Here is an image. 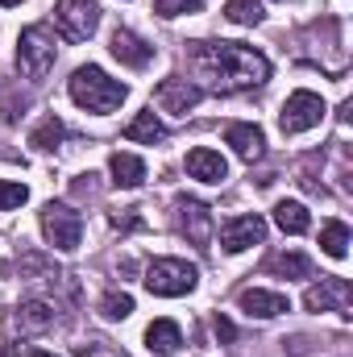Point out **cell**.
<instances>
[{"label":"cell","mask_w":353,"mask_h":357,"mask_svg":"<svg viewBox=\"0 0 353 357\" xmlns=\"http://www.w3.org/2000/svg\"><path fill=\"white\" fill-rule=\"evenodd\" d=\"M320 121H324V100H320L316 91H291V96L283 100L278 129H283L287 137H295V133H308V129H316Z\"/></svg>","instance_id":"52a82bcc"},{"label":"cell","mask_w":353,"mask_h":357,"mask_svg":"<svg viewBox=\"0 0 353 357\" xmlns=\"http://www.w3.org/2000/svg\"><path fill=\"white\" fill-rule=\"evenodd\" d=\"M42 237L54 245V250H63V254H71L80 241H84V216L71 208V204H46L42 208Z\"/></svg>","instance_id":"5b68a950"},{"label":"cell","mask_w":353,"mask_h":357,"mask_svg":"<svg viewBox=\"0 0 353 357\" xmlns=\"http://www.w3.org/2000/svg\"><path fill=\"white\" fill-rule=\"evenodd\" d=\"M303 307L308 312H341V316H353V287L350 278L341 274H320V282H312L303 291Z\"/></svg>","instance_id":"ba28073f"},{"label":"cell","mask_w":353,"mask_h":357,"mask_svg":"<svg viewBox=\"0 0 353 357\" xmlns=\"http://www.w3.org/2000/svg\"><path fill=\"white\" fill-rule=\"evenodd\" d=\"M200 100H204V91L195 88L191 79H179V75L163 79V84L154 88V104H158L163 112H171V116H187Z\"/></svg>","instance_id":"30bf717a"},{"label":"cell","mask_w":353,"mask_h":357,"mask_svg":"<svg viewBox=\"0 0 353 357\" xmlns=\"http://www.w3.org/2000/svg\"><path fill=\"white\" fill-rule=\"evenodd\" d=\"M13 324H17L21 333H46V328L54 324V307H50L46 299H25V303H17V312H13Z\"/></svg>","instance_id":"2e32d148"},{"label":"cell","mask_w":353,"mask_h":357,"mask_svg":"<svg viewBox=\"0 0 353 357\" xmlns=\"http://www.w3.org/2000/svg\"><path fill=\"white\" fill-rule=\"evenodd\" d=\"M274 225H278L283 233L299 237V233H308V229H312V216H308V208H303V204L283 199V204H274Z\"/></svg>","instance_id":"ffe728a7"},{"label":"cell","mask_w":353,"mask_h":357,"mask_svg":"<svg viewBox=\"0 0 353 357\" xmlns=\"http://www.w3.org/2000/svg\"><path fill=\"white\" fill-rule=\"evenodd\" d=\"M108 50H112V59H117V63H125V67H133V71H142V67H150V63H154V46H146L133 29H117Z\"/></svg>","instance_id":"5bb4252c"},{"label":"cell","mask_w":353,"mask_h":357,"mask_svg":"<svg viewBox=\"0 0 353 357\" xmlns=\"http://www.w3.org/2000/svg\"><path fill=\"white\" fill-rule=\"evenodd\" d=\"M67 91H71V100H75L84 112H96V116L117 112V108L125 104V96H129V88H125L121 79H112L108 71H100V67H91V63L71 75Z\"/></svg>","instance_id":"7a4b0ae2"},{"label":"cell","mask_w":353,"mask_h":357,"mask_svg":"<svg viewBox=\"0 0 353 357\" xmlns=\"http://www.w3.org/2000/svg\"><path fill=\"white\" fill-rule=\"evenodd\" d=\"M146 291L158 295V299H179V295H191L195 282H200V270L183 258H154L146 266Z\"/></svg>","instance_id":"277c9868"},{"label":"cell","mask_w":353,"mask_h":357,"mask_svg":"<svg viewBox=\"0 0 353 357\" xmlns=\"http://www.w3.org/2000/svg\"><path fill=\"white\" fill-rule=\"evenodd\" d=\"M163 137H167V125L154 116V108L137 112V116L125 125V142H142V146H154V142H163Z\"/></svg>","instance_id":"d6986e66"},{"label":"cell","mask_w":353,"mask_h":357,"mask_svg":"<svg viewBox=\"0 0 353 357\" xmlns=\"http://www.w3.org/2000/svg\"><path fill=\"white\" fill-rule=\"evenodd\" d=\"M187 67L200 79V91L233 96V91L262 88L270 79V59L246 42H191L187 46Z\"/></svg>","instance_id":"6da1fadb"},{"label":"cell","mask_w":353,"mask_h":357,"mask_svg":"<svg viewBox=\"0 0 353 357\" xmlns=\"http://www.w3.org/2000/svg\"><path fill=\"white\" fill-rule=\"evenodd\" d=\"M67 137V129H63V121L59 116H46L33 133H29V146L33 150H59V142Z\"/></svg>","instance_id":"603a6c76"},{"label":"cell","mask_w":353,"mask_h":357,"mask_svg":"<svg viewBox=\"0 0 353 357\" xmlns=\"http://www.w3.org/2000/svg\"><path fill=\"white\" fill-rule=\"evenodd\" d=\"M29 199V187L25 183H13V178H0V212H13Z\"/></svg>","instance_id":"484cf974"},{"label":"cell","mask_w":353,"mask_h":357,"mask_svg":"<svg viewBox=\"0 0 353 357\" xmlns=\"http://www.w3.org/2000/svg\"><path fill=\"white\" fill-rule=\"evenodd\" d=\"M108 175H112L117 187L133 191V187H142V183H146V162H142V158H133V154H112V158H108Z\"/></svg>","instance_id":"ac0fdd59"},{"label":"cell","mask_w":353,"mask_h":357,"mask_svg":"<svg viewBox=\"0 0 353 357\" xmlns=\"http://www.w3.org/2000/svg\"><path fill=\"white\" fill-rule=\"evenodd\" d=\"M175 220H179V233H183L191 245L208 250V241H212V212H208L200 199H179Z\"/></svg>","instance_id":"8fae6325"},{"label":"cell","mask_w":353,"mask_h":357,"mask_svg":"<svg viewBox=\"0 0 353 357\" xmlns=\"http://www.w3.org/2000/svg\"><path fill=\"white\" fill-rule=\"evenodd\" d=\"M225 146H233V154H237L241 162H258L266 154V133L258 125H250V121H233V125L225 129Z\"/></svg>","instance_id":"7c38bea8"},{"label":"cell","mask_w":353,"mask_h":357,"mask_svg":"<svg viewBox=\"0 0 353 357\" xmlns=\"http://www.w3.org/2000/svg\"><path fill=\"white\" fill-rule=\"evenodd\" d=\"M262 241H266V220L258 212L233 216V220L220 225V245H225V254H246L250 245H262Z\"/></svg>","instance_id":"9c48e42d"},{"label":"cell","mask_w":353,"mask_h":357,"mask_svg":"<svg viewBox=\"0 0 353 357\" xmlns=\"http://www.w3.org/2000/svg\"><path fill=\"white\" fill-rule=\"evenodd\" d=\"M183 167H187V175H191V178L212 183V187L229 178V162H225L216 150H208V146H195V150L187 154V162H183Z\"/></svg>","instance_id":"9a60e30c"},{"label":"cell","mask_w":353,"mask_h":357,"mask_svg":"<svg viewBox=\"0 0 353 357\" xmlns=\"http://www.w3.org/2000/svg\"><path fill=\"white\" fill-rule=\"evenodd\" d=\"M216 337H220V341H233V337H237V328H233L225 316H216Z\"/></svg>","instance_id":"f546056e"},{"label":"cell","mask_w":353,"mask_h":357,"mask_svg":"<svg viewBox=\"0 0 353 357\" xmlns=\"http://www.w3.org/2000/svg\"><path fill=\"white\" fill-rule=\"evenodd\" d=\"M146 349L158 357H171L183 349V333H179L175 320H154L150 328H146Z\"/></svg>","instance_id":"e0dca14e"},{"label":"cell","mask_w":353,"mask_h":357,"mask_svg":"<svg viewBox=\"0 0 353 357\" xmlns=\"http://www.w3.org/2000/svg\"><path fill=\"white\" fill-rule=\"evenodd\" d=\"M237 303H241L246 316H258V320H274V316L291 312L287 295H283V291H266V287H246V291L237 295Z\"/></svg>","instance_id":"4fadbf2b"},{"label":"cell","mask_w":353,"mask_h":357,"mask_svg":"<svg viewBox=\"0 0 353 357\" xmlns=\"http://www.w3.org/2000/svg\"><path fill=\"white\" fill-rule=\"evenodd\" d=\"M112 229H142V216H133L129 208V216H112Z\"/></svg>","instance_id":"f1b7e54d"},{"label":"cell","mask_w":353,"mask_h":357,"mask_svg":"<svg viewBox=\"0 0 353 357\" xmlns=\"http://www.w3.org/2000/svg\"><path fill=\"white\" fill-rule=\"evenodd\" d=\"M225 17L233 25H262L266 8H262V0H229L225 4Z\"/></svg>","instance_id":"cb8c5ba5"},{"label":"cell","mask_w":353,"mask_h":357,"mask_svg":"<svg viewBox=\"0 0 353 357\" xmlns=\"http://www.w3.org/2000/svg\"><path fill=\"white\" fill-rule=\"evenodd\" d=\"M4 357H54V354H46V349H38V345H8Z\"/></svg>","instance_id":"83f0119b"},{"label":"cell","mask_w":353,"mask_h":357,"mask_svg":"<svg viewBox=\"0 0 353 357\" xmlns=\"http://www.w3.org/2000/svg\"><path fill=\"white\" fill-rule=\"evenodd\" d=\"M320 250H324L329 258H345V254H350V229H345L341 220H329V225L320 229Z\"/></svg>","instance_id":"7402d4cb"},{"label":"cell","mask_w":353,"mask_h":357,"mask_svg":"<svg viewBox=\"0 0 353 357\" xmlns=\"http://www.w3.org/2000/svg\"><path fill=\"white\" fill-rule=\"evenodd\" d=\"M100 316H104V320H125V316H133V295L108 291V295L100 299Z\"/></svg>","instance_id":"d4e9b609"},{"label":"cell","mask_w":353,"mask_h":357,"mask_svg":"<svg viewBox=\"0 0 353 357\" xmlns=\"http://www.w3.org/2000/svg\"><path fill=\"white\" fill-rule=\"evenodd\" d=\"M0 4H4V8H8V4H21V0H0Z\"/></svg>","instance_id":"4dcf8cb0"},{"label":"cell","mask_w":353,"mask_h":357,"mask_svg":"<svg viewBox=\"0 0 353 357\" xmlns=\"http://www.w3.org/2000/svg\"><path fill=\"white\" fill-rule=\"evenodd\" d=\"M54 59H59V50H54L50 25H29V29H21V38H17V71H21V79L42 84V79L54 71Z\"/></svg>","instance_id":"3957f363"},{"label":"cell","mask_w":353,"mask_h":357,"mask_svg":"<svg viewBox=\"0 0 353 357\" xmlns=\"http://www.w3.org/2000/svg\"><path fill=\"white\" fill-rule=\"evenodd\" d=\"M266 274H278V278H308L312 274V262L303 258V254H274V258H266Z\"/></svg>","instance_id":"44dd1931"},{"label":"cell","mask_w":353,"mask_h":357,"mask_svg":"<svg viewBox=\"0 0 353 357\" xmlns=\"http://www.w3.org/2000/svg\"><path fill=\"white\" fill-rule=\"evenodd\" d=\"M195 8H204V0H154L158 17H183V13H195Z\"/></svg>","instance_id":"4316f807"},{"label":"cell","mask_w":353,"mask_h":357,"mask_svg":"<svg viewBox=\"0 0 353 357\" xmlns=\"http://www.w3.org/2000/svg\"><path fill=\"white\" fill-rule=\"evenodd\" d=\"M54 25L67 42H88L100 29V4L96 0H59L54 4Z\"/></svg>","instance_id":"8992f818"}]
</instances>
